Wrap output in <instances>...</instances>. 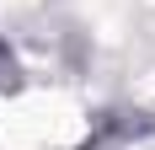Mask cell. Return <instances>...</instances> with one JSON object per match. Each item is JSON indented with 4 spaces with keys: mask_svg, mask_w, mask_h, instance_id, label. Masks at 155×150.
Here are the masks:
<instances>
[{
    "mask_svg": "<svg viewBox=\"0 0 155 150\" xmlns=\"http://www.w3.org/2000/svg\"><path fill=\"white\" fill-rule=\"evenodd\" d=\"M80 139V113L59 97H27L0 107V145L11 150H64Z\"/></svg>",
    "mask_w": 155,
    "mask_h": 150,
    "instance_id": "obj_1",
    "label": "cell"
}]
</instances>
